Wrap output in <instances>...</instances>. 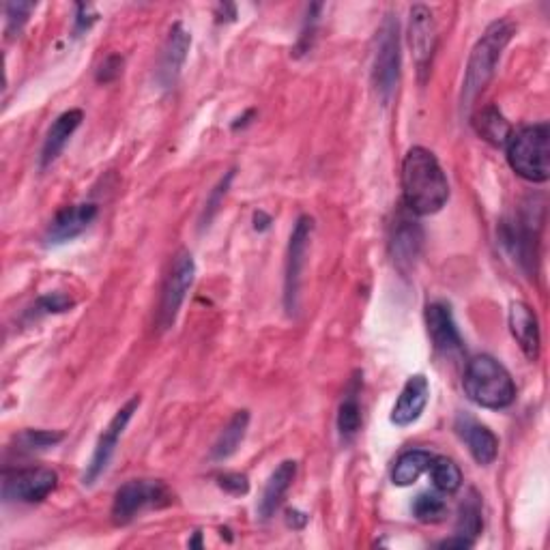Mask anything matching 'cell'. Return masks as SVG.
<instances>
[{"instance_id": "1", "label": "cell", "mask_w": 550, "mask_h": 550, "mask_svg": "<svg viewBox=\"0 0 550 550\" xmlns=\"http://www.w3.org/2000/svg\"><path fill=\"white\" fill-rule=\"evenodd\" d=\"M404 205L415 215L439 213L450 200V183L437 155L424 147H413L402 162Z\"/></svg>"}, {"instance_id": "2", "label": "cell", "mask_w": 550, "mask_h": 550, "mask_svg": "<svg viewBox=\"0 0 550 550\" xmlns=\"http://www.w3.org/2000/svg\"><path fill=\"white\" fill-rule=\"evenodd\" d=\"M514 33L516 26L510 20H497L486 28V33L475 43L467 63L465 82H462V108H471L477 95L486 89Z\"/></svg>"}, {"instance_id": "3", "label": "cell", "mask_w": 550, "mask_h": 550, "mask_svg": "<svg viewBox=\"0 0 550 550\" xmlns=\"http://www.w3.org/2000/svg\"><path fill=\"white\" fill-rule=\"evenodd\" d=\"M462 385H465L467 398L482 409L501 411L512 407L516 400L512 374L490 355H477L469 361Z\"/></svg>"}, {"instance_id": "4", "label": "cell", "mask_w": 550, "mask_h": 550, "mask_svg": "<svg viewBox=\"0 0 550 550\" xmlns=\"http://www.w3.org/2000/svg\"><path fill=\"white\" fill-rule=\"evenodd\" d=\"M508 162L518 177L531 183L550 179V125L535 123L512 132L508 144Z\"/></svg>"}, {"instance_id": "5", "label": "cell", "mask_w": 550, "mask_h": 550, "mask_svg": "<svg viewBox=\"0 0 550 550\" xmlns=\"http://www.w3.org/2000/svg\"><path fill=\"white\" fill-rule=\"evenodd\" d=\"M400 78V24L398 16L387 13L379 33H376V52L372 65L374 89L387 104L392 99Z\"/></svg>"}, {"instance_id": "6", "label": "cell", "mask_w": 550, "mask_h": 550, "mask_svg": "<svg viewBox=\"0 0 550 550\" xmlns=\"http://www.w3.org/2000/svg\"><path fill=\"white\" fill-rule=\"evenodd\" d=\"M172 503V492L159 480H129L123 484L112 501V523L117 527L129 525L136 516L153 508Z\"/></svg>"}, {"instance_id": "7", "label": "cell", "mask_w": 550, "mask_h": 550, "mask_svg": "<svg viewBox=\"0 0 550 550\" xmlns=\"http://www.w3.org/2000/svg\"><path fill=\"white\" fill-rule=\"evenodd\" d=\"M196 278V263L192 252L181 250L172 258L170 271L162 286V299H159V316L157 323L162 329H170L177 321V314L183 306V301L190 293V288Z\"/></svg>"}, {"instance_id": "8", "label": "cell", "mask_w": 550, "mask_h": 550, "mask_svg": "<svg viewBox=\"0 0 550 550\" xmlns=\"http://www.w3.org/2000/svg\"><path fill=\"white\" fill-rule=\"evenodd\" d=\"M59 484V475L48 467L7 471L3 477V499L7 503H41Z\"/></svg>"}, {"instance_id": "9", "label": "cell", "mask_w": 550, "mask_h": 550, "mask_svg": "<svg viewBox=\"0 0 550 550\" xmlns=\"http://www.w3.org/2000/svg\"><path fill=\"white\" fill-rule=\"evenodd\" d=\"M312 228H314L312 217L301 215L293 228L291 241H288L286 273H284V308L288 314H295L299 308L301 273H303V265H306V254H308Z\"/></svg>"}, {"instance_id": "10", "label": "cell", "mask_w": 550, "mask_h": 550, "mask_svg": "<svg viewBox=\"0 0 550 550\" xmlns=\"http://www.w3.org/2000/svg\"><path fill=\"white\" fill-rule=\"evenodd\" d=\"M138 407H140V396H134L132 400L125 404L123 409L117 411V415L110 419V424L106 426V430L101 432V437L97 439V445H95L93 458H91L89 467H86V473H84V486H93L99 480V477L106 473L114 452H117V445L123 437V432H125L127 424L132 422V417L138 411Z\"/></svg>"}, {"instance_id": "11", "label": "cell", "mask_w": 550, "mask_h": 550, "mask_svg": "<svg viewBox=\"0 0 550 550\" xmlns=\"http://www.w3.org/2000/svg\"><path fill=\"white\" fill-rule=\"evenodd\" d=\"M409 43L417 65V74L419 78L426 80L432 65L434 50H437V26H434L432 11L426 5H415L411 9Z\"/></svg>"}, {"instance_id": "12", "label": "cell", "mask_w": 550, "mask_h": 550, "mask_svg": "<svg viewBox=\"0 0 550 550\" xmlns=\"http://www.w3.org/2000/svg\"><path fill=\"white\" fill-rule=\"evenodd\" d=\"M499 243L505 248L516 263L525 271L531 273L535 263V245H538V233L533 230L531 220H523V217H516V220H505L499 226Z\"/></svg>"}, {"instance_id": "13", "label": "cell", "mask_w": 550, "mask_h": 550, "mask_svg": "<svg viewBox=\"0 0 550 550\" xmlns=\"http://www.w3.org/2000/svg\"><path fill=\"white\" fill-rule=\"evenodd\" d=\"M426 327L434 349L439 353L447 357H456L465 351V342H462V336L450 306H445V303H439V301L426 306Z\"/></svg>"}, {"instance_id": "14", "label": "cell", "mask_w": 550, "mask_h": 550, "mask_svg": "<svg viewBox=\"0 0 550 550\" xmlns=\"http://www.w3.org/2000/svg\"><path fill=\"white\" fill-rule=\"evenodd\" d=\"M97 215L99 209L93 202H80V205L65 207L54 215L43 241H46V245H63L76 239L97 220Z\"/></svg>"}, {"instance_id": "15", "label": "cell", "mask_w": 550, "mask_h": 550, "mask_svg": "<svg viewBox=\"0 0 550 550\" xmlns=\"http://www.w3.org/2000/svg\"><path fill=\"white\" fill-rule=\"evenodd\" d=\"M430 400V383L424 374H413L411 379L404 383L398 402L392 411V424L398 428H407L415 424L422 417L426 404Z\"/></svg>"}, {"instance_id": "16", "label": "cell", "mask_w": 550, "mask_h": 550, "mask_svg": "<svg viewBox=\"0 0 550 550\" xmlns=\"http://www.w3.org/2000/svg\"><path fill=\"white\" fill-rule=\"evenodd\" d=\"M510 331L520 346V351L531 361L540 359L542 338H540V323L535 312L523 301H514L510 306Z\"/></svg>"}, {"instance_id": "17", "label": "cell", "mask_w": 550, "mask_h": 550, "mask_svg": "<svg viewBox=\"0 0 550 550\" xmlns=\"http://www.w3.org/2000/svg\"><path fill=\"white\" fill-rule=\"evenodd\" d=\"M424 243V233L413 217L400 215L392 233V256L394 263L402 273H409L415 267Z\"/></svg>"}, {"instance_id": "18", "label": "cell", "mask_w": 550, "mask_h": 550, "mask_svg": "<svg viewBox=\"0 0 550 550\" xmlns=\"http://www.w3.org/2000/svg\"><path fill=\"white\" fill-rule=\"evenodd\" d=\"M456 430L460 434V439L469 447V454L473 456L477 465L488 467L495 462L499 454V441L490 428L475 422V419L469 415H460L456 422Z\"/></svg>"}, {"instance_id": "19", "label": "cell", "mask_w": 550, "mask_h": 550, "mask_svg": "<svg viewBox=\"0 0 550 550\" xmlns=\"http://www.w3.org/2000/svg\"><path fill=\"white\" fill-rule=\"evenodd\" d=\"M190 46H192V35L187 33L181 24L172 26L164 54H162V61H159V69H157V82L162 84L164 89H170V86L177 82L181 67L185 65L187 52H190Z\"/></svg>"}, {"instance_id": "20", "label": "cell", "mask_w": 550, "mask_h": 550, "mask_svg": "<svg viewBox=\"0 0 550 550\" xmlns=\"http://www.w3.org/2000/svg\"><path fill=\"white\" fill-rule=\"evenodd\" d=\"M297 475V462L295 460H284L282 465L271 473V477L265 484L263 497L258 501V516L263 520H269L278 508L282 505L288 488L293 486Z\"/></svg>"}, {"instance_id": "21", "label": "cell", "mask_w": 550, "mask_h": 550, "mask_svg": "<svg viewBox=\"0 0 550 550\" xmlns=\"http://www.w3.org/2000/svg\"><path fill=\"white\" fill-rule=\"evenodd\" d=\"M82 121H84L82 110H67L52 123L46 140H43V149H41V166L43 168L50 166L54 159L63 153L69 138L76 134V129L82 125Z\"/></svg>"}, {"instance_id": "22", "label": "cell", "mask_w": 550, "mask_h": 550, "mask_svg": "<svg viewBox=\"0 0 550 550\" xmlns=\"http://www.w3.org/2000/svg\"><path fill=\"white\" fill-rule=\"evenodd\" d=\"M250 426V413L248 411H239L233 415V419L226 424V428L220 432V437L211 447V458L213 460H226L233 456L239 445L245 439V432H248Z\"/></svg>"}, {"instance_id": "23", "label": "cell", "mask_w": 550, "mask_h": 550, "mask_svg": "<svg viewBox=\"0 0 550 550\" xmlns=\"http://www.w3.org/2000/svg\"><path fill=\"white\" fill-rule=\"evenodd\" d=\"M473 125L477 129V134H480L486 142L495 144V147H505L512 136L510 123L505 121V117L495 106H488L477 114Z\"/></svg>"}, {"instance_id": "24", "label": "cell", "mask_w": 550, "mask_h": 550, "mask_svg": "<svg viewBox=\"0 0 550 550\" xmlns=\"http://www.w3.org/2000/svg\"><path fill=\"white\" fill-rule=\"evenodd\" d=\"M432 462V454L424 452V450H411L404 452L394 465L392 471V482L396 486H411L415 484L419 477H422Z\"/></svg>"}, {"instance_id": "25", "label": "cell", "mask_w": 550, "mask_h": 550, "mask_svg": "<svg viewBox=\"0 0 550 550\" xmlns=\"http://www.w3.org/2000/svg\"><path fill=\"white\" fill-rule=\"evenodd\" d=\"M484 529V516H482V497L475 490H469V497L462 501L458 510V520L454 535H462L471 542L477 540V535Z\"/></svg>"}, {"instance_id": "26", "label": "cell", "mask_w": 550, "mask_h": 550, "mask_svg": "<svg viewBox=\"0 0 550 550\" xmlns=\"http://www.w3.org/2000/svg\"><path fill=\"white\" fill-rule=\"evenodd\" d=\"M361 428V407H359V381L355 379L346 389L344 400L338 411V430L344 439H353Z\"/></svg>"}, {"instance_id": "27", "label": "cell", "mask_w": 550, "mask_h": 550, "mask_svg": "<svg viewBox=\"0 0 550 550\" xmlns=\"http://www.w3.org/2000/svg\"><path fill=\"white\" fill-rule=\"evenodd\" d=\"M428 471L434 488L439 492H445V495H452V492H456L462 486V473L452 458H432Z\"/></svg>"}, {"instance_id": "28", "label": "cell", "mask_w": 550, "mask_h": 550, "mask_svg": "<svg viewBox=\"0 0 550 550\" xmlns=\"http://www.w3.org/2000/svg\"><path fill=\"white\" fill-rule=\"evenodd\" d=\"M413 516L419 523H441L447 516V503L441 495H437V492H422V495H417L413 501Z\"/></svg>"}, {"instance_id": "29", "label": "cell", "mask_w": 550, "mask_h": 550, "mask_svg": "<svg viewBox=\"0 0 550 550\" xmlns=\"http://www.w3.org/2000/svg\"><path fill=\"white\" fill-rule=\"evenodd\" d=\"M65 439V432H50V430H24L18 434V452H41L54 447Z\"/></svg>"}, {"instance_id": "30", "label": "cell", "mask_w": 550, "mask_h": 550, "mask_svg": "<svg viewBox=\"0 0 550 550\" xmlns=\"http://www.w3.org/2000/svg\"><path fill=\"white\" fill-rule=\"evenodd\" d=\"M35 11V3H9L5 7L7 13V35L16 37L28 22V16Z\"/></svg>"}, {"instance_id": "31", "label": "cell", "mask_w": 550, "mask_h": 550, "mask_svg": "<svg viewBox=\"0 0 550 550\" xmlns=\"http://www.w3.org/2000/svg\"><path fill=\"white\" fill-rule=\"evenodd\" d=\"M217 486L226 490L228 495H235V497H243L250 492V480L248 475L243 473H224L217 477Z\"/></svg>"}, {"instance_id": "32", "label": "cell", "mask_w": 550, "mask_h": 550, "mask_svg": "<svg viewBox=\"0 0 550 550\" xmlns=\"http://www.w3.org/2000/svg\"><path fill=\"white\" fill-rule=\"evenodd\" d=\"M233 177H235V170H230L226 175V179H222L220 185H217L215 190L211 192V196L207 200V207H205V215H202V226H207L213 220V215L217 213V209H220L222 198L228 192V185H230V181H233Z\"/></svg>"}, {"instance_id": "33", "label": "cell", "mask_w": 550, "mask_h": 550, "mask_svg": "<svg viewBox=\"0 0 550 550\" xmlns=\"http://www.w3.org/2000/svg\"><path fill=\"white\" fill-rule=\"evenodd\" d=\"M71 308H74V299H69L67 295H61V293L41 297L35 306L37 314H61Z\"/></svg>"}, {"instance_id": "34", "label": "cell", "mask_w": 550, "mask_h": 550, "mask_svg": "<svg viewBox=\"0 0 550 550\" xmlns=\"http://www.w3.org/2000/svg\"><path fill=\"white\" fill-rule=\"evenodd\" d=\"M121 71H123V59L117 54H112L104 63H101V67L97 71V82L108 84L112 80H117L121 76Z\"/></svg>"}, {"instance_id": "35", "label": "cell", "mask_w": 550, "mask_h": 550, "mask_svg": "<svg viewBox=\"0 0 550 550\" xmlns=\"http://www.w3.org/2000/svg\"><path fill=\"white\" fill-rule=\"evenodd\" d=\"M318 11H321V5H312L308 9V16H306V22H303V31H301V37H299L297 50H310L312 37H314V31H316V22H318Z\"/></svg>"}, {"instance_id": "36", "label": "cell", "mask_w": 550, "mask_h": 550, "mask_svg": "<svg viewBox=\"0 0 550 550\" xmlns=\"http://www.w3.org/2000/svg\"><path fill=\"white\" fill-rule=\"evenodd\" d=\"M286 525L299 531L308 525V516L299 510H286Z\"/></svg>"}, {"instance_id": "37", "label": "cell", "mask_w": 550, "mask_h": 550, "mask_svg": "<svg viewBox=\"0 0 550 550\" xmlns=\"http://www.w3.org/2000/svg\"><path fill=\"white\" fill-rule=\"evenodd\" d=\"M86 13H89V7L84 5H78V18H76V33H82V31H89L91 24L95 22L93 18H86Z\"/></svg>"}, {"instance_id": "38", "label": "cell", "mask_w": 550, "mask_h": 550, "mask_svg": "<svg viewBox=\"0 0 550 550\" xmlns=\"http://www.w3.org/2000/svg\"><path fill=\"white\" fill-rule=\"evenodd\" d=\"M473 546H475V542L462 538V535H454V538H450V540L439 542V548H473Z\"/></svg>"}, {"instance_id": "39", "label": "cell", "mask_w": 550, "mask_h": 550, "mask_svg": "<svg viewBox=\"0 0 550 550\" xmlns=\"http://www.w3.org/2000/svg\"><path fill=\"white\" fill-rule=\"evenodd\" d=\"M269 226H271V217L267 213H263V211H258L254 215V228L258 230V233H263V230H267Z\"/></svg>"}, {"instance_id": "40", "label": "cell", "mask_w": 550, "mask_h": 550, "mask_svg": "<svg viewBox=\"0 0 550 550\" xmlns=\"http://www.w3.org/2000/svg\"><path fill=\"white\" fill-rule=\"evenodd\" d=\"M190 548H202V540H200V531L194 533V540H190Z\"/></svg>"}]
</instances>
